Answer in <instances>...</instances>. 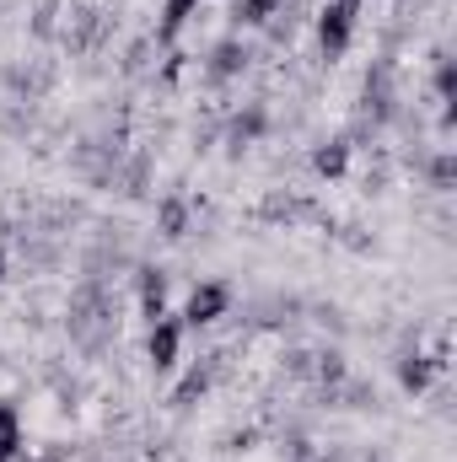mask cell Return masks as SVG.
I'll list each match as a JSON object with an SVG mask.
<instances>
[{
  "label": "cell",
  "instance_id": "4",
  "mask_svg": "<svg viewBox=\"0 0 457 462\" xmlns=\"http://www.w3.org/2000/svg\"><path fill=\"white\" fill-rule=\"evenodd\" d=\"M0 280H5V247H0Z\"/></svg>",
  "mask_w": 457,
  "mask_h": 462
},
{
  "label": "cell",
  "instance_id": "2",
  "mask_svg": "<svg viewBox=\"0 0 457 462\" xmlns=\"http://www.w3.org/2000/svg\"><path fill=\"white\" fill-rule=\"evenodd\" d=\"M178 349H183V323L178 318H151V334H145V355H151V365L156 371H173L178 365Z\"/></svg>",
  "mask_w": 457,
  "mask_h": 462
},
{
  "label": "cell",
  "instance_id": "3",
  "mask_svg": "<svg viewBox=\"0 0 457 462\" xmlns=\"http://www.w3.org/2000/svg\"><path fill=\"white\" fill-rule=\"evenodd\" d=\"M27 447V425H22V409L16 403H0V462H16Z\"/></svg>",
  "mask_w": 457,
  "mask_h": 462
},
{
  "label": "cell",
  "instance_id": "1",
  "mask_svg": "<svg viewBox=\"0 0 457 462\" xmlns=\"http://www.w3.org/2000/svg\"><path fill=\"white\" fill-rule=\"evenodd\" d=\"M231 312V291L221 280H200L194 291H189V301H183V328H210V323H221Z\"/></svg>",
  "mask_w": 457,
  "mask_h": 462
}]
</instances>
